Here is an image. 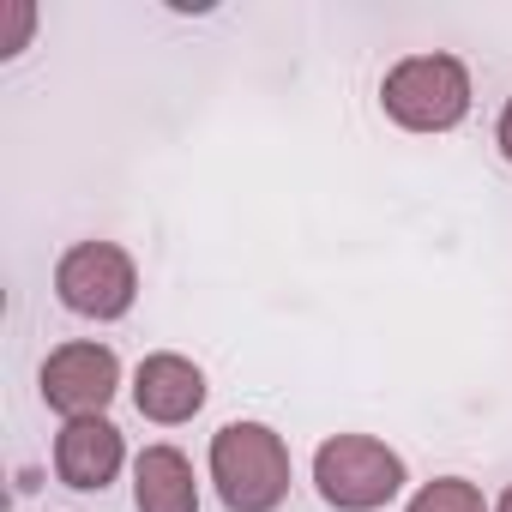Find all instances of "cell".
<instances>
[{"mask_svg":"<svg viewBox=\"0 0 512 512\" xmlns=\"http://www.w3.org/2000/svg\"><path fill=\"white\" fill-rule=\"evenodd\" d=\"M211 482L229 512H278L290 494V446L266 422H223L211 434Z\"/></svg>","mask_w":512,"mask_h":512,"instance_id":"6da1fadb","label":"cell"},{"mask_svg":"<svg viewBox=\"0 0 512 512\" xmlns=\"http://www.w3.org/2000/svg\"><path fill=\"white\" fill-rule=\"evenodd\" d=\"M380 109L404 133H452L470 115V67L458 55H410L380 79Z\"/></svg>","mask_w":512,"mask_h":512,"instance_id":"7a4b0ae2","label":"cell"},{"mask_svg":"<svg viewBox=\"0 0 512 512\" xmlns=\"http://www.w3.org/2000/svg\"><path fill=\"white\" fill-rule=\"evenodd\" d=\"M314 482H320L326 506H338V512H374V506L398 500L404 458L386 440H374V434H332L314 452Z\"/></svg>","mask_w":512,"mask_h":512,"instance_id":"3957f363","label":"cell"},{"mask_svg":"<svg viewBox=\"0 0 512 512\" xmlns=\"http://www.w3.org/2000/svg\"><path fill=\"white\" fill-rule=\"evenodd\" d=\"M55 296L79 320H121L139 296V266L115 241H79L55 266Z\"/></svg>","mask_w":512,"mask_h":512,"instance_id":"277c9868","label":"cell"},{"mask_svg":"<svg viewBox=\"0 0 512 512\" xmlns=\"http://www.w3.org/2000/svg\"><path fill=\"white\" fill-rule=\"evenodd\" d=\"M121 392V362L109 344H61L43 362V404L61 410L67 422L79 416H103L109 398Z\"/></svg>","mask_w":512,"mask_h":512,"instance_id":"5b68a950","label":"cell"},{"mask_svg":"<svg viewBox=\"0 0 512 512\" xmlns=\"http://www.w3.org/2000/svg\"><path fill=\"white\" fill-rule=\"evenodd\" d=\"M121 464H127V440L109 416H79L55 434V476L79 494H91V488L103 494L121 476Z\"/></svg>","mask_w":512,"mask_h":512,"instance_id":"8992f818","label":"cell"},{"mask_svg":"<svg viewBox=\"0 0 512 512\" xmlns=\"http://www.w3.org/2000/svg\"><path fill=\"white\" fill-rule=\"evenodd\" d=\"M133 404H139V416H145V422H157V428L193 422V416H199V404H205V374H199L187 356L157 350V356H145V362H139V374H133Z\"/></svg>","mask_w":512,"mask_h":512,"instance_id":"52a82bcc","label":"cell"},{"mask_svg":"<svg viewBox=\"0 0 512 512\" xmlns=\"http://www.w3.org/2000/svg\"><path fill=\"white\" fill-rule=\"evenodd\" d=\"M133 506L139 512H199L193 464L175 446H145L133 464Z\"/></svg>","mask_w":512,"mask_h":512,"instance_id":"ba28073f","label":"cell"},{"mask_svg":"<svg viewBox=\"0 0 512 512\" xmlns=\"http://www.w3.org/2000/svg\"><path fill=\"white\" fill-rule=\"evenodd\" d=\"M410 512H488L482 506V488L464 482V476H434L410 494Z\"/></svg>","mask_w":512,"mask_h":512,"instance_id":"9c48e42d","label":"cell"},{"mask_svg":"<svg viewBox=\"0 0 512 512\" xmlns=\"http://www.w3.org/2000/svg\"><path fill=\"white\" fill-rule=\"evenodd\" d=\"M31 25H37L31 0H13V7H7V37H0V55H19V49H25V37H31Z\"/></svg>","mask_w":512,"mask_h":512,"instance_id":"30bf717a","label":"cell"},{"mask_svg":"<svg viewBox=\"0 0 512 512\" xmlns=\"http://www.w3.org/2000/svg\"><path fill=\"white\" fill-rule=\"evenodd\" d=\"M494 145H500V157L512 163V97H506V109H500V121H494Z\"/></svg>","mask_w":512,"mask_h":512,"instance_id":"8fae6325","label":"cell"},{"mask_svg":"<svg viewBox=\"0 0 512 512\" xmlns=\"http://www.w3.org/2000/svg\"><path fill=\"white\" fill-rule=\"evenodd\" d=\"M494 512H512V488H506V494H500V506H494Z\"/></svg>","mask_w":512,"mask_h":512,"instance_id":"7c38bea8","label":"cell"}]
</instances>
